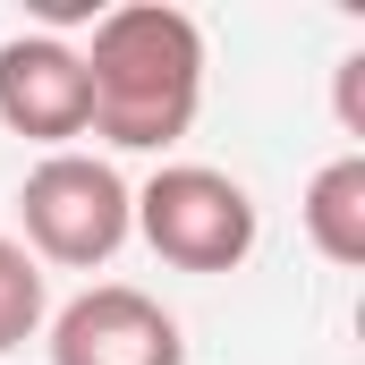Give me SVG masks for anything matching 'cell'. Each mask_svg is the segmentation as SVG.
I'll use <instances>...</instances> for the list:
<instances>
[{"mask_svg": "<svg viewBox=\"0 0 365 365\" xmlns=\"http://www.w3.org/2000/svg\"><path fill=\"white\" fill-rule=\"evenodd\" d=\"M51 365H187V340L145 289L102 280V289H86V297L60 306Z\"/></svg>", "mask_w": 365, "mask_h": 365, "instance_id": "277c9868", "label": "cell"}, {"mask_svg": "<svg viewBox=\"0 0 365 365\" xmlns=\"http://www.w3.org/2000/svg\"><path fill=\"white\" fill-rule=\"evenodd\" d=\"M34 331H43V264L17 238H0V357L26 349Z\"/></svg>", "mask_w": 365, "mask_h": 365, "instance_id": "52a82bcc", "label": "cell"}, {"mask_svg": "<svg viewBox=\"0 0 365 365\" xmlns=\"http://www.w3.org/2000/svg\"><path fill=\"white\" fill-rule=\"evenodd\" d=\"M86 60L60 34H9L0 43V128L68 153V136H86Z\"/></svg>", "mask_w": 365, "mask_h": 365, "instance_id": "5b68a950", "label": "cell"}, {"mask_svg": "<svg viewBox=\"0 0 365 365\" xmlns=\"http://www.w3.org/2000/svg\"><path fill=\"white\" fill-rule=\"evenodd\" d=\"M128 195L136 187L119 179L110 162L93 153H43L26 187H17V221H26V255L34 264H60V272H93L128 247Z\"/></svg>", "mask_w": 365, "mask_h": 365, "instance_id": "3957f363", "label": "cell"}, {"mask_svg": "<svg viewBox=\"0 0 365 365\" xmlns=\"http://www.w3.org/2000/svg\"><path fill=\"white\" fill-rule=\"evenodd\" d=\"M86 60V128L119 153H170L204 110V26L170 0H128L93 17Z\"/></svg>", "mask_w": 365, "mask_h": 365, "instance_id": "6da1fadb", "label": "cell"}, {"mask_svg": "<svg viewBox=\"0 0 365 365\" xmlns=\"http://www.w3.org/2000/svg\"><path fill=\"white\" fill-rule=\"evenodd\" d=\"M128 221L145 230V247L170 264V272H238L255 255V195L230 179V170H204V162H170L128 195Z\"/></svg>", "mask_w": 365, "mask_h": 365, "instance_id": "7a4b0ae2", "label": "cell"}, {"mask_svg": "<svg viewBox=\"0 0 365 365\" xmlns=\"http://www.w3.org/2000/svg\"><path fill=\"white\" fill-rule=\"evenodd\" d=\"M297 221H306V238H314V255H323V264L357 272V264H365V153L323 162V170L306 179Z\"/></svg>", "mask_w": 365, "mask_h": 365, "instance_id": "8992f818", "label": "cell"}, {"mask_svg": "<svg viewBox=\"0 0 365 365\" xmlns=\"http://www.w3.org/2000/svg\"><path fill=\"white\" fill-rule=\"evenodd\" d=\"M340 128H349V136H365V51H349V60H340Z\"/></svg>", "mask_w": 365, "mask_h": 365, "instance_id": "ba28073f", "label": "cell"}]
</instances>
